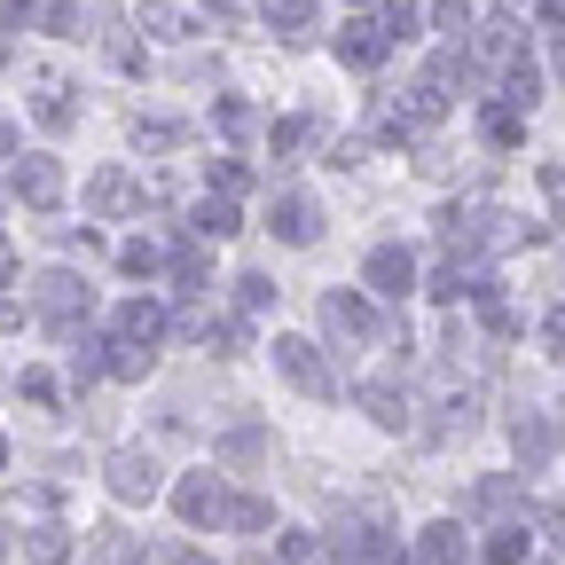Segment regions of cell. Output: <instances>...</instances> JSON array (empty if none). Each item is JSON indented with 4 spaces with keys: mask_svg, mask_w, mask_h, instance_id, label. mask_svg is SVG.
<instances>
[{
    "mask_svg": "<svg viewBox=\"0 0 565 565\" xmlns=\"http://www.w3.org/2000/svg\"><path fill=\"white\" fill-rule=\"evenodd\" d=\"M40 307L55 315V338H63V345H79V338H87L79 315L95 307V291H87V282L71 275V267H47V275H40Z\"/></svg>",
    "mask_w": 565,
    "mask_h": 565,
    "instance_id": "6da1fadb",
    "label": "cell"
},
{
    "mask_svg": "<svg viewBox=\"0 0 565 565\" xmlns=\"http://www.w3.org/2000/svg\"><path fill=\"white\" fill-rule=\"evenodd\" d=\"M275 377H282V385H299L307 401H330V393H338L330 362H322V353H315L307 338H275Z\"/></svg>",
    "mask_w": 565,
    "mask_h": 565,
    "instance_id": "7a4b0ae2",
    "label": "cell"
},
{
    "mask_svg": "<svg viewBox=\"0 0 565 565\" xmlns=\"http://www.w3.org/2000/svg\"><path fill=\"white\" fill-rule=\"evenodd\" d=\"M322 322H330V338H345V345H377V338H385V322L370 315L362 291H330V299H322Z\"/></svg>",
    "mask_w": 565,
    "mask_h": 565,
    "instance_id": "3957f363",
    "label": "cell"
},
{
    "mask_svg": "<svg viewBox=\"0 0 565 565\" xmlns=\"http://www.w3.org/2000/svg\"><path fill=\"white\" fill-rule=\"evenodd\" d=\"M330 557H338V565H393V534H385L377 519H345V526L330 534Z\"/></svg>",
    "mask_w": 565,
    "mask_h": 565,
    "instance_id": "277c9868",
    "label": "cell"
},
{
    "mask_svg": "<svg viewBox=\"0 0 565 565\" xmlns=\"http://www.w3.org/2000/svg\"><path fill=\"white\" fill-rule=\"evenodd\" d=\"M173 511H181L189 526H221V519H228V494H221V479H212V471H189V479L173 487Z\"/></svg>",
    "mask_w": 565,
    "mask_h": 565,
    "instance_id": "5b68a950",
    "label": "cell"
},
{
    "mask_svg": "<svg viewBox=\"0 0 565 565\" xmlns=\"http://www.w3.org/2000/svg\"><path fill=\"white\" fill-rule=\"evenodd\" d=\"M370 291H377V299H408V291H416V252H408V244L370 252Z\"/></svg>",
    "mask_w": 565,
    "mask_h": 565,
    "instance_id": "8992f818",
    "label": "cell"
},
{
    "mask_svg": "<svg viewBox=\"0 0 565 565\" xmlns=\"http://www.w3.org/2000/svg\"><path fill=\"white\" fill-rule=\"evenodd\" d=\"M267 228H275L282 244H315V236H322V212H315V196H299V189H291V196H275Z\"/></svg>",
    "mask_w": 565,
    "mask_h": 565,
    "instance_id": "52a82bcc",
    "label": "cell"
},
{
    "mask_svg": "<svg viewBox=\"0 0 565 565\" xmlns=\"http://www.w3.org/2000/svg\"><path fill=\"white\" fill-rule=\"evenodd\" d=\"M385 47H393V32H385V24H370V17L338 32V63H345V71H377V63H385Z\"/></svg>",
    "mask_w": 565,
    "mask_h": 565,
    "instance_id": "ba28073f",
    "label": "cell"
},
{
    "mask_svg": "<svg viewBox=\"0 0 565 565\" xmlns=\"http://www.w3.org/2000/svg\"><path fill=\"white\" fill-rule=\"evenodd\" d=\"M463 511H471V519H511V511H519V479H511V471H487V479L463 494Z\"/></svg>",
    "mask_w": 565,
    "mask_h": 565,
    "instance_id": "9c48e42d",
    "label": "cell"
},
{
    "mask_svg": "<svg viewBox=\"0 0 565 565\" xmlns=\"http://www.w3.org/2000/svg\"><path fill=\"white\" fill-rule=\"evenodd\" d=\"M110 494H118V503H150V494H158V463L150 456H110Z\"/></svg>",
    "mask_w": 565,
    "mask_h": 565,
    "instance_id": "30bf717a",
    "label": "cell"
},
{
    "mask_svg": "<svg viewBox=\"0 0 565 565\" xmlns=\"http://www.w3.org/2000/svg\"><path fill=\"white\" fill-rule=\"evenodd\" d=\"M17 196H24L32 212H47V204L63 196V166H55V158H24V166H17Z\"/></svg>",
    "mask_w": 565,
    "mask_h": 565,
    "instance_id": "8fae6325",
    "label": "cell"
},
{
    "mask_svg": "<svg viewBox=\"0 0 565 565\" xmlns=\"http://www.w3.org/2000/svg\"><path fill=\"white\" fill-rule=\"evenodd\" d=\"M166 330H173V322H166V307H150V299H126V307H118V338H126V345H158Z\"/></svg>",
    "mask_w": 565,
    "mask_h": 565,
    "instance_id": "7c38bea8",
    "label": "cell"
},
{
    "mask_svg": "<svg viewBox=\"0 0 565 565\" xmlns=\"http://www.w3.org/2000/svg\"><path fill=\"white\" fill-rule=\"evenodd\" d=\"M189 228H196L204 244H228V236L244 228V212H236V196H204V204H196V221H189Z\"/></svg>",
    "mask_w": 565,
    "mask_h": 565,
    "instance_id": "4fadbf2b",
    "label": "cell"
},
{
    "mask_svg": "<svg viewBox=\"0 0 565 565\" xmlns=\"http://www.w3.org/2000/svg\"><path fill=\"white\" fill-rule=\"evenodd\" d=\"M166 267H173L181 291H204V282H212V252H204V244H173V252H166Z\"/></svg>",
    "mask_w": 565,
    "mask_h": 565,
    "instance_id": "5bb4252c",
    "label": "cell"
},
{
    "mask_svg": "<svg viewBox=\"0 0 565 565\" xmlns=\"http://www.w3.org/2000/svg\"><path fill=\"white\" fill-rule=\"evenodd\" d=\"M87 204H95V212H103V221H110V212H126V204H134V181H126L118 166H103V173L87 181Z\"/></svg>",
    "mask_w": 565,
    "mask_h": 565,
    "instance_id": "9a60e30c",
    "label": "cell"
},
{
    "mask_svg": "<svg viewBox=\"0 0 565 565\" xmlns=\"http://www.w3.org/2000/svg\"><path fill=\"white\" fill-rule=\"evenodd\" d=\"M424 565H463V526L456 519H440V526H424V550H416Z\"/></svg>",
    "mask_w": 565,
    "mask_h": 565,
    "instance_id": "2e32d148",
    "label": "cell"
},
{
    "mask_svg": "<svg viewBox=\"0 0 565 565\" xmlns=\"http://www.w3.org/2000/svg\"><path fill=\"white\" fill-rule=\"evenodd\" d=\"M32 24H40V32H55V40H79V24H87V17L71 9V0H32Z\"/></svg>",
    "mask_w": 565,
    "mask_h": 565,
    "instance_id": "e0dca14e",
    "label": "cell"
},
{
    "mask_svg": "<svg viewBox=\"0 0 565 565\" xmlns=\"http://www.w3.org/2000/svg\"><path fill=\"white\" fill-rule=\"evenodd\" d=\"M362 408H370V424H385V433H401V424H408V401H401L393 385H362Z\"/></svg>",
    "mask_w": 565,
    "mask_h": 565,
    "instance_id": "ac0fdd59",
    "label": "cell"
},
{
    "mask_svg": "<svg viewBox=\"0 0 565 565\" xmlns=\"http://www.w3.org/2000/svg\"><path fill=\"white\" fill-rule=\"evenodd\" d=\"M479 126H487V141H494V150H511V141H526V110H519V103H494V110H487Z\"/></svg>",
    "mask_w": 565,
    "mask_h": 565,
    "instance_id": "d6986e66",
    "label": "cell"
},
{
    "mask_svg": "<svg viewBox=\"0 0 565 565\" xmlns=\"http://www.w3.org/2000/svg\"><path fill=\"white\" fill-rule=\"evenodd\" d=\"M95 377H110V353L95 338H79V345H71V385H95Z\"/></svg>",
    "mask_w": 565,
    "mask_h": 565,
    "instance_id": "ffe728a7",
    "label": "cell"
},
{
    "mask_svg": "<svg viewBox=\"0 0 565 565\" xmlns=\"http://www.w3.org/2000/svg\"><path fill=\"white\" fill-rule=\"evenodd\" d=\"M40 126L47 134H71V126H79V103H71L63 87H40Z\"/></svg>",
    "mask_w": 565,
    "mask_h": 565,
    "instance_id": "44dd1931",
    "label": "cell"
},
{
    "mask_svg": "<svg viewBox=\"0 0 565 565\" xmlns=\"http://www.w3.org/2000/svg\"><path fill=\"white\" fill-rule=\"evenodd\" d=\"M141 32H150V40H189V17L166 9V0H150V9H141Z\"/></svg>",
    "mask_w": 565,
    "mask_h": 565,
    "instance_id": "7402d4cb",
    "label": "cell"
},
{
    "mask_svg": "<svg viewBox=\"0 0 565 565\" xmlns=\"http://www.w3.org/2000/svg\"><path fill=\"white\" fill-rule=\"evenodd\" d=\"M315 24V0H267V32H307Z\"/></svg>",
    "mask_w": 565,
    "mask_h": 565,
    "instance_id": "603a6c76",
    "label": "cell"
},
{
    "mask_svg": "<svg viewBox=\"0 0 565 565\" xmlns=\"http://www.w3.org/2000/svg\"><path fill=\"white\" fill-rule=\"evenodd\" d=\"M267 519H275V503H259V494H236V503H228V519H221V526H236V534H259Z\"/></svg>",
    "mask_w": 565,
    "mask_h": 565,
    "instance_id": "cb8c5ba5",
    "label": "cell"
},
{
    "mask_svg": "<svg viewBox=\"0 0 565 565\" xmlns=\"http://www.w3.org/2000/svg\"><path fill=\"white\" fill-rule=\"evenodd\" d=\"M24 550H32L40 565H63V557H71V534H63V526H32V534H24Z\"/></svg>",
    "mask_w": 565,
    "mask_h": 565,
    "instance_id": "d4e9b609",
    "label": "cell"
},
{
    "mask_svg": "<svg viewBox=\"0 0 565 565\" xmlns=\"http://www.w3.org/2000/svg\"><path fill=\"white\" fill-rule=\"evenodd\" d=\"M118 267H126V275H158V267H166V252H158L150 236H134V244H118Z\"/></svg>",
    "mask_w": 565,
    "mask_h": 565,
    "instance_id": "484cf974",
    "label": "cell"
},
{
    "mask_svg": "<svg viewBox=\"0 0 565 565\" xmlns=\"http://www.w3.org/2000/svg\"><path fill=\"white\" fill-rule=\"evenodd\" d=\"M150 362H158V345H126V338H118V353H110V377H150Z\"/></svg>",
    "mask_w": 565,
    "mask_h": 565,
    "instance_id": "4316f807",
    "label": "cell"
},
{
    "mask_svg": "<svg viewBox=\"0 0 565 565\" xmlns=\"http://www.w3.org/2000/svg\"><path fill=\"white\" fill-rule=\"evenodd\" d=\"M393 40H416V24H424V9H416V0H385V17H377Z\"/></svg>",
    "mask_w": 565,
    "mask_h": 565,
    "instance_id": "83f0119b",
    "label": "cell"
},
{
    "mask_svg": "<svg viewBox=\"0 0 565 565\" xmlns=\"http://www.w3.org/2000/svg\"><path fill=\"white\" fill-rule=\"evenodd\" d=\"M487 565H526V526H503L487 542Z\"/></svg>",
    "mask_w": 565,
    "mask_h": 565,
    "instance_id": "f1b7e54d",
    "label": "cell"
},
{
    "mask_svg": "<svg viewBox=\"0 0 565 565\" xmlns=\"http://www.w3.org/2000/svg\"><path fill=\"white\" fill-rule=\"evenodd\" d=\"M267 299H275L267 275H236V307H244V315H267Z\"/></svg>",
    "mask_w": 565,
    "mask_h": 565,
    "instance_id": "f546056e",
    "label": "cell"
},
{
    "mask_svg": "<svg viewBox=\"0 0 565 565\" xmlns=\"http://www.w3.org/2000/svg\"><path fill=\"white\" fill-rule=\"evenodd\" d=\"M519 456H526V463L550 456V424H542V416H519Z\"/></svg>",
    "mask_w": 565,
    "mask_h": 565,
    "instance_id": "4dcf8cb0",
    "label": "cell"
},
{
    "mask_svg": "<svg viewBox=\"0 0 565 565\" xmlns=\"http://www.w3.org/2000/svg\"><path fill=\"white\" fill-rule=\"evenodd\" d=\"M259 448H267V440H259V433H252V424H244V433H228V440H221V463H252Z\"/></svg>",
    "mask_w": 565,
    "mask_h": 565,
    "instance_id": "1f68e13d",
    "label": "cell"
},
{
    "mask_svg": "<svg viewBox=\"0 0 565 565\" xmlns=\"http://www.w3.org/2000/svg\"><path fill=\"white\" fill-rule=\"evenodd\" d=\"M433 24H440V32H471V0H440Z\"/></svg>",
    "mask_w": 565,
    "mask_h": 565,
    "instance_id": "d6a6232c",
    "label": "cell"
},
{
    "mask_svg": "<svg viewBox=\"0 0 565 565\" xmlns=\"http://www.w3.org/2000/svg\"><path fill=\"white\" fill-rule=\"evenodd\" d=\"M17 393H24V401H40V408H47V401H55V377H47V370H24V377H17Z\"/></svg>",
    "mask_w": 565,
    "mask_h": 565,
    "instance_id": "836d02e7",
    "label": "cell"
},
{
    "mask_svg": "<svg viewBox=\"0 0 565 565\" xmlns=\"http://www.w3.org/2000/svg\"><path fill=\"white\" fill-rule=\"evenodd\" d=\"M212 181H221V196L244 189V158H212Z\"/></svg>",
    "mask_w": 565,
    "mask_h": 565,
    "instance_id": "e575fe53",
    "label": "cell"
},
{
    "mask_svg": "<svg viewBox=\"0 0 565 565\" xmlns=\"http://www.w3.org/2000/svg\"><path fill=\"white\" fill-rule=\"evenodd\" d=\"M299 134H307L299 118H275V134H267V150H275V158H282V150H299Z\"/></svg>",
    "mask_w": 565,
    "mask_h": 565,
    "instance_id": "d590c367",
    "label": "cell"
},
{
    "mask_svg": "<svg viewBox=\"0 0 565 565\" xmlns=\"http://www.w3.org/2000/svg\"><path fill=\"white\" fill-rule=\"evenodd\" d=\"M542 353H550V362H565V315L542 322Z\"/></svg>",
    "mask_w": 565,
    "mask_h": 565,
    "instance_id": "8d00e7d4",
    "label": "cell"
},
{
    "mask_svg": "<svg viewBox=\"0 0 565 565\" xmlns=\"http://www.w3.org/2000/svg\"><path fill=\"white\" fill-rule=\"evenodd\" d=\"M534 526H542V534L565 550V511H557V503H542V511H534Z\"/></svg>",
    "mask_w": 565,
    "mask_h": 565,
    "instance_id": "74e56055",
    "label": "cell"
},
{
    "mask_svg": "<svg viewBox=\"0 0 565 565\" xmlns=\"http://www.w3.org/2000/svg\"><path fill=\"white\" fill-rule=\"evenodd\" d=\"M275 550H282V557H291V565H307V557H315V534H282Z\"/></svg>",
    "mask_w": 565,
    "mask_h": 565,
    "instance_id": "f35d334b",
    "label": "cell"
},
{
    "mask_svg": "<svg viewBox=\"0 0 565 565\" xmlns=\"http://www.w3.org/2000/svg\"><path fill=\"white\" fill-rule=\"evenodd\" d=\"M17 322H24V307H17V299H0V330H17Z\"/></svg>",
    "mask_w": 565,
    "mask_h": 565,
    "instance_id": "ab89813d",
    "label": "cell"
},
{
    "mask_svg": "<svg viewBox=\"0 0 565 565\" xmlns=\"http://www.w3.org/2000/svg\"><path fill=\"white\" fill-rule=\"evenodd\" d=\"M0 158H17V134H9V118H0Z\"/></svg>",
    "mask_w": 565,
    "mask_h": 565,
    "instance_id": "60d3db41",
    "label": "cell"
},
{
    "mask_svg": "<svg viewBox=\"0 0 565 565\" xmlns=\"http://www.w3.org/2000/svg\"><path fill=\"white\" fill-rule=\"evenodd\" d=\"M166 565H212V557H196V550H173V557H166Z\"/></svg>",
    "mask_w": 565,
    "mask_h": 565,
    "instance_id": "b9f144b4",
    "label": "cell"
},
{
    "mask_svg": "<svg viewBox=\"0 0 565 565\" xmlns=\"http://www.w3.org/2000/svg\"><path fill=\"white\" fill-rule=\"evenodd\" d=\"M9 275H17V252H9V244H0V282H9Z\"/></svg>",
    "mask_w": 565,
    "mask_h": 565,
    "instance_id": "7bdbcfd3",
    "label": "cell"
},
{
    "mask_svg": "<svg viewBox=\"0 0 565 565\" xmlns=\"http://www.w3.org/2000/svg\"><path fill=\"white\" fill-rule=\"evenodd\" d=\"M393 565H424V557H393Z\"/></svg>",
    "mask_w": 565,
    "mask_h": 565,
    "instance_id": "ee69618b",
    "label": "cell"
},
{
    "mask_svg": "<svg viewBox=\"0 0 565 565\" xmlns=\"http://www.w3.org/2000/svg\"><path fill=\"white\" fill-rule=\"evenodd\" d=\"M0 463H9V440H0Z\"/></svg>",
    "mask_w": 565,
    "mask_h": 565,
    "instance_id": "f6af8a7d",
    "label": "cell"
},
{
    "mask_svg": "<svg viewBox=\"0 0 565 565\" xmlns=\"http://www.w3.org/2000/svg\"><path fill=\"white\" fill-rule=\"evenodd\" d=\"M0 557H9V534H0Z\"/></svg>",
    "mask_w": 565,
    "mask_h": 565,
    "instance_id": "bcb514c9",
    "label": "cell"
}]
</instances>
